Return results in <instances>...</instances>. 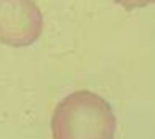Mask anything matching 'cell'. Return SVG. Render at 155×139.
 <instances>
[{"label":"cell","instance_id":"cell-2","mask_svg":"<svg viewBox=\"0 0 155 139\" xmlns=\"http://www.w3.org/2000/svg\"><path fill=\"white\" fill-rule=\"evenodd\" d=\"M43 15L34 0H0V42L25 48L40 37Z\"/></svg>","mask_w":155,"mask_h":139},{"label":"cell","instance_id":"cell-1","mask_svg":"<svg viewBox=\"0 0 155 139\" xmlns=\"http://www.w3.org/2000/svg\"><path fill=\"white\" fill-rule=\"evenodd\" d=\"M51 127L56 139H112L116 117L103 97L77 91L58 104Z\"/></svg>","mask_w":155,"mask_h":139},{"label":"cell","instance_id":"cell-3","mask_svg":"<svg viewBox=\"0 0 155 139\" xmlns=\"http://www.w3.org/2000/svg\"><path fill=\"white\" fill-rule=\"evenodd\" d=\"M114 2L123 7L125 10L130 12L136 8L145 7L147 5L155 3V0H114Z\"/></svg>","mask_w":155,"mask_h":139}]
</instances>
